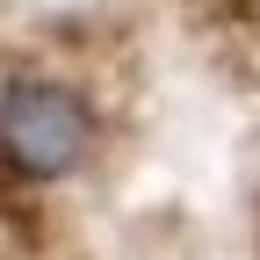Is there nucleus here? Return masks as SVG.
Instances as JSON below:
<instances>
[{"instance_id":"f257e3e1","label":"nucleus","mask_w":260,"mask_h":260,"mask_svg":"<svg viewBox=\"0 0 260 260\" xmlns=\"http://www.w3.org/2000/svg\"><path fill=\"white\" fill-rule=\"evenodd\" d=\"M94 152V102L73 80L22 73L0 87V167L15 181H65Z\"/></svg>"}]
</instances>
